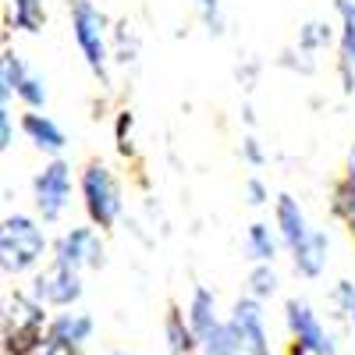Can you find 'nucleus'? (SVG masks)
<instances>
[{"mask_svg": "<svg viewBox=\"0 0 355 355\" xmlns=\"http://www.w3.org/2000/svg\"><path fill=\"white\" fill-rule=\"evenodd\" d=\"M227 327L234 331V338H239V345L249 355H277L274 352V341H270V327H266L263 302L252 299V295H239V299L231 302Z\"/></svg>", "mask_w": 355, "mask_h": 355, "instance_id": "1a4fd4ad", "label": "nucleus"}, {"mask_svg": "<svg viewBox=\"0 0 355 355\" xmlns=\"http://www.w3.org/2000/svg\"><path fill=\"white\" fill-rule=\"evenodd\" d=\"M18 125H21L25 142H33L40 153H46V157H61V153H64L68 135H64V128L57 125L50 114H43V110H25Z\"/></svg>", "mask_w": 355, "mask_h": 355, "instance_id": "ddd939ff", "label": "nucleus"}, {"mask_svg": "<svg viewBox=\"0 0 355 355\" xmlns=\"http://www.w3.org/2000/svg\"><path fill=\"white\" fill-rule=\"evenodd\" d=\"M21 132V125H15V114H11V103H0V153H11L15 146V135Z\"/></svg>", "mask_w": 355, "mask_h": 355, "instance_id": "a878e982", "label": "nucleus"}, {"mask_svg": "<svg viewBox=\"0 0 355 355\" xmlns=\"http://www.w3.org/2000/svg\"><path fill=\"white\" fill-rule=\"evenodd\" d=\"M53 263H64L71 270H103L107 266V245L96 224H71L53 239L50 249Z\"/></svg>", "mask_w": 355, "mask_h": 355, "instance_id": "0eeeda50", "label": "nucleus"}, {"mask_svg": "<svg viewBox=\"0 0 355 355\" xmlns=\"http://www.w3.org/2000/svg\"><path fill=\"white\" fill-rule=\"evenodd\" d=\"M107 355H132V352H107Z\"/></svg>", "mask_w": 355, "mask_h": 355, "instance_id": "473e14b6", "label": "nucleus"}, {"mask_svg": "<svg viewBox=\"0 0 355 355\" xmlns=\"http://www.w3.org/2000/svg\"><path fill=\"white\" fill-rule=\"evenodd\" d=\"M288 256H291L295 274L306 277V281H316L323 270H327V263H331V234L323 227H313L306 234V242L299 249H291Z\"/></svg>", "mask_w": 355, "mask_h": 355, "instance_id": "4468645a", "label": "nucleus"}, {"mask_svg": "<svg viewBox=\"0 0 355 355\" xmlns=\"http://www.w3.org/2000/svg\"><path fill=\"white\" fill-rule=\"evenodd\" d=\"M348 327H352V334H355V302H352V309H348Z\"/></svg>", "mask_w": 355, "mask_h": 355, "instance_id": "7c9ffc66", "label": "nucleus"}, {"mask_svg": "<svg viewBox=\"0 0 355 355\" xmlns=\"http://www.w3.org/2000/svg\"><path fill=\"white\" fill-rule=\"evenodd\" d=\"M284 331H288V355H334L338 338L323 323L316 306L302 295L284 299Z\"/></svg>", "mask_w": 355, "mask_h": 355, "instance_id": "39448f33", "label": "nucleus"}, {"mask_svg": "<svg viewBox=\"0 0 355 355\" xmlns=\"http://www.w3.org/2000/svg\"><path fill=\"white\" fill-rule=\"evenodd\" d=\"M331 214L345 224L348 239L355 242V171L348 167L331 189Z\"/></svg>", "mask_w": 355, "mask_h": 355, "instance_id": "f3484780", "label": "nucleus"}, {"mask_svg": "<svg viewBox=\"0 0 355 355\" xmlns=\"http://www.w3.org/2000/svg\"><path fill=\"white\" fill-rule=\"evenodd\" d=\"M192 8L199 15V21L206 25L210 36H224V4L220 0H192Z\"/></svg>", "mask_w": 355, "mask_h": 355, "instance_id": "b1692460", "label": "nucleus"}, {"mask_svg": "<svg viewBox=\"0 0 355 355\" xmlns=\"http://www.w3.org/2000/svg\"><path fill=\"white\" fill-rule=\"evenodd\" d=\"M36 355H82V348H64V345H53V341H46Z\"/></svg>", "mask_w": 355, "mask_h": 355, "instance_id": "c756f323", "label": "nucleus"}, {"mask_svg": "<svg viewBox=\"0 0 355 355\" xmlns=\"http://www.w3.org/2000/svg\"><path fill=\"white\" fill-rule=\"evenodd\" d=\"M71 189H75V174L64 157H50L36 174H33V206L36 217L43 224H57L68 206H71Z\"/></svg>", "mask_w": 355, "mask_h": 355, "instance_id": "423d86ee", "label": "nucleus"}, {"mask_svg": "<svg viewBox=\"0 0 355 355\" xmlns=\"http://www.w3.org/2000/svg\"><path fill=\"white\" fill-rule=\"evenodd\" d=\"M25 110H43L46 107V100H50V89H46V78L40 75V71H33L28 68V75H25V82L18 85V96H15Z\"/></svg>", "mask_w": 355, "mask_h": 355, "instance_id": "5701e85b", "label": "nucleus"}, {"mask_svg": "<svg viewBox=\"0 0 355 355\" xmlns=\"http://www.w3.org/2000/svg\"><path fill=\"white\" fill-rule=\"evenodd\" d=\"M46 21L43 0H8V28L11 33H25L36 36Z\"/></svg>", "mask_w": 355, "mask_h": 355, "instance_id": "a211bd4d", "label": "nucleus"}, {"mask_svg": "<svg viewBox=\"0 0 355 355\" xmlns=\"http://www.w3.org/2000/svg\"><path fill=\"white\" fill-rule=\"evenodd\" d=\"M68 25H71V40L82 53L85 68L93 71L103 85H107V71H110V18L93 4V0H71L68 4Z\"/></svg>", "mask_w": 355, "mask_h": 355, "instance_id": "7ed1b4c3", "label": "nucleus"}, {"mask_svg": "<svg viewBox=\"0 0 355 355\" xmlns=\"http://www.w3.org/2000/svg\"><path fill=\"white\" fill-rule=\"evenodd\" d=\"M199 352H202V355H249V352L239 345L234 331L227 327V316L217 323L214 331H206V334L199 338Z\"/></svg>", "mask_w": 355, "mask_h": 355, "instance_id": "4be33fe9", "label": "nucleus"}, {"mask_svg": "<svg viewBox=\"0 0 355 355\" xmlns=\"http://www.w3.org/2000/svg\"><path fill=\"white\" fill-rule=\"evenodd\" d=\"M348 167H352V171H355V150H352V157H348Z\"/></svg>", "mask_w": 355, "mask_h": 355, "instance_id": "2f4dec72", "label": "nucleus"}, {"mask_svg": "<svg viewBox=\"0 0 355 355\" xmlns=\"http://www.w3.org/2000/svg\"><path fill=\"white\" fill-rule=\"evenodd\" d=\"M277 291H281L277 266L274 263H252V270L245 277V295H252V299H259V302H270Z\"/></svg>", "mask_w": 355, "mask_h": 355, "instance_id": "aec40b11", "label": "nucleus"}, {"mask_svg": "<svg viewBox=\"0 0 355 355\" xmlns=\"http://www.w3.org/2000/svg\"><path fill=\"white\" fill-rule=\"evenodd\" d=\"M53 249L46 239V227L33 214H8L0 224V270L4 277H25L36 274L43 256Z\"/></svg>", "mask_w": 355, "mask_h": 355, "instance_id": "f257e3e1", "label": "nucleus"}, {"mask_svg": "<svg viewBox=\"0 0 355 355\" xmlns=\"http://www.w3.org/2000/svg\"><path fill=\"white\" fill-rule=\"evenodd\" d=\"M242 196H245V202H249V206H256V210L270 202V189H266V182H263V178H256V174L242 182Z\"/></svg>", "mask_w": 355, "mask_h": 355, "instance_id": "bb28decb", "label": "nucleus"}, {"mask_svg": "<svg viewBox=\"0 0 355 355\" xmlns=\"http://www.w3.org/2000/svg\"><path fill=\"white\" fill-rule=\"evenodd\" d=\"M164 345H167V355H202L199 338L189 323V313L182 306H171L164 316Z\"/></svg>", "mask_w": 355, "mask_h": 355, "instance_id": "2eb2a0df", "label": "nucleus"}, {"mask_svg": "<svg viewBox=\"0 0 355 355\" xmlns=\"http://www.w3.org/2000/svg\"><path fill=\"white\" fill-rule=\"evenodd\" d=\"M93 334H96V320L85 309H57L46 327V341L64 345V348H85L93 341Z\"/></svg>", "mask_w": 355, "mask_h": 355, "instance_id": "9d476101", "label": "nucleus"}, {"mask_svg": "<svg viewBox=\"0 0 355 355\" xmlns=\"http://www.w3.org/2000/svg\"><path fill=\"white\" fill-rule=\"evenodd\" d=\"M274 227H277V234H281L284 252L299 249V245L306 242V234L313 231V227H309V217H306V210H302V202L295 199V196H288V192H281V196L274 199Z\"/></svg>", "mask_w": 355, "mask_h": 355, "instance_id": "f8f14e48", "label": "nucleus"}, {"mask_svg": "<svg viewBox=\"0 0 355 355\" xmlns=\"http://www.w3.org/2000/svg\"><path fill=\"white\" fill-rule=\"evenodd\" d=\"M50 306L28 288H18L4 302V355H36L46 345Z\"/></svg>", "mask_w": 355, "mask_h": 355, "instance_id": "f03ea898", "label": "nucleus"}, {"mask_svg": "<svg viewBox=\"0 0 355 355\" xmlns=\"http://www.w3.org/2000/svg\"><path fill=\"white\" fill-rule=\"evenodd\" d=\"M352 302H355V281H338V284L331 288V295H327V306H331V313H334L338 320H348Z\"/></svg>", "mask_w": 355, "mask_h": 355, "instance_id": "393cba45", "label": "nucleus"}, {"mask_svg": "<svg viewBox=\"0 0 355 355\" xmlns=\"http://www.w3.org/2000/svg\"><path fill=\"white\" fill-rule=\"evenodd\" d=\"M28 291L50 309H75L78 299L85 295V281H82V270H71L64 263H46L43 270L33 274V284Z\"/></svg>", "mask_w": 355, "mask_h": 355, "instance_id": "6e6552de", "label": "nucleus"}, {"mask_svg": "<svg viewBox=\"0 0 355 355\" xmlns=\"http://www.w3.org/2000/svg\"><path fill=\"white\" fill-rule=\"evenodd\" d=\"M239 153H242V160H245L249 167H263V164H266V153H263V146H259L256 135H242Z\"/></svg>", "mask_w": 355, "mask_h": 355, "instance_id": "c85d7f7f", "label": "nucleus"}, {"mask_svg": "<svg viewBox=\"0 0 355 355\" xmlns=\"http://www.w3.org/2000/svg\"><path fill=\"white\" fill-rule=\"evenodd\" d=\"M25 75H28L25 57L15 50H4V57H0V103H11L18 96V85L25 82Z\"/></svg>", "mask_w": 355, "mask_h": 355, "instance_id": "6ab92c4d", "label": "nucleus"}, {"mask_svg": "<svg viewBox=\"0 0 355 355\" xmlns=\"http://www.w3.org/2000/svg\"><path fill=\"white\" fill-rule=\"evenodd\" d=\"M78 196H82V210L85 220L96 224L100 231L114 227L125 214V196H121V182L110 164L103 160H89L78 174Z\"/></svg>", "mask_w": 355, "mask_h": 355, "instance_id": "20e7f679", "label": "nucleus"}, {"mask_svg": "<svg viewBox=\"0 0 355 355\" xmlns=\"http://www.w3.org/2000/svg\"><path fill=\"white\" fill-rule=\"evenodd\" d=\"M284 252L277 227H270L266 220H252L245 227V256L249 263H277V256Z\"/></svg>", "mask_w": 355, "mask_h": 355, "instance_id": "dca6fc26", "label": "nucleus"}, {"mask_svg": "<svg viewBox=\"0 0 355 355\" xmlns=\"http://www.w3.org/2000/svg\"><path fill=\"white\" fill-rule=\"evenodd\" d=\"M338 11V78L341 93L355 89V0H334Z\"/></svg>", "mask_w": 355, "mask_h": 355, "instance_id": "9b49d317", "label": "nucleus"}, {"mask_svg": "<svg viewBox=\"0 0 355 355\" xmlns=\"http://www.w3.org/2000/svg\"><path fill=\"white\" fill-rule=\"evenodd\" d=\"M331 43H338V28H334L331 21L313 18V21H306V25L299 28V53H306L309 61H313L323 46H331Z\"/></svg>", "mask_w": 355, "mask_h": 355, "instance_id": "412c9836", "label": "nucleus"}, {"mask_svg": "<svg viewBox=\"0 0 355 355\" xmlns=\"http://www.w3.org/2000/svg\"><path fill=\"white\" fill-rule=\"evenodd\" d=\"M114 135H117V150H121L125 157H132V153H135V146H132V114H128V110L117 114V128H114Z\"/></svg>", "mask_w": 355, "mask_h": 355, "instance_id": "cd10ccee", "label": "nucleus"}]
</instances>
